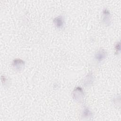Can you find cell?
<instances>
[{
    "label": "cell",
    "instance_id": "obj_1",
    "mask_svg": "<svg viewBox=\"0 0 121 121\" xmlns=\"http://www.w3.org/2000/svg\"><path fill=\"white\" fill-rule=\"evenodd\" d=\"M72 97L75 101L78 103H83L85 94L83 89L80 86H77L72 92Z\"/></svg>",
    "mask_w": 121,
    "mask_h": 121
},
{
    "label": "cell",
    "instance_id": "obj_2",
    "mask_svg": "<svg viewBox=\"0 0 121 121\" xmlns=\"http://www.w3.org/2000/svg\"><path fill=\"white\" fill-rule=\"evenodd\" d=\"M102 23L106 26H109L111 24V15L110 11L104 8L102 11L101 17Z\"/></svg>",
    "mask_w": 121,
    "mask_h": 121
},
{
    "label": "cell",
    "instance_id": "obj_3",
    "mask_svg": "<svg viewBox=\"0 0 121 121\" xmlns=\"http://www.w3.org/2000/svg\"><path fill=\"white\" fill-rule=\"evenodd\" d=\"M25 62L20 59H15L12 62V67L16 71H21L25 67Z\"/></svg>",
    "mask_w": 121,
    "mask_h": 121
},
{
    "label": "cell",
    "instance_id": "obj_4",
    "mask_svg": "<svg viewBox=\"0 0 121 121\" xmlns=\"http://www.w3.org/2000/svg\"><path fill=\"white\" fill-rule=\"evenodd\" d=\"M107 56V53L103 49H100L98 50L95 53L94 58L96 61L98 63L101 62L104 60Z\"/></svg>",
    "mask_w": 121,
    "mask_h": 121
},
{
    "label": "cell",
    "instance_id": "obj_5",
    "mask_svg": "<svg viewBox=\"0 0 121 121\" xmlns=\"http://www.w3.org/2000/svg\"><path fill=\"white\" fill-rule=\"evenodd\" d=\"M55 26L58 29H62L65 26V19L62 15H59L53 19Z\"/></svg>",
    "mask_w": 121,
    "mask_h": 121
},
{
    "label": "cell",
    "instance_id": "obj_6",
    "mask_svg": "<svg viewBox=\"0 0 121 121\" xmlns=\"http://www.w3.org/2000/svg\"><path fill=\"white\" fill-rule=\"evenodd\" d=\"M93 113L87 107H84L82 112V118L83 120H91L93 118Z\"/></svg>",
    "mask_w": 121,
    "mask_h": 121
},
{
    "label": "cell",
    "instance_id": "obj_7",
    "mask_svg": "<svg viewBox=\"0 0 121 121\" xmlns=\"http://www.w3.org/2000/svg\"><path fill=\"white\" fill-rule=\"evenodd\" d=\"M94 81V78L92 73H88L87 75L85 77L83 83L85 86H89L93 84Z\"/></svg>",
    "mask_w": 121,
    "mask_h": 121
},
{
    "label": "cell",
    "instance_id": "obj_8",
    "mask_svg": "<svg viewBox=\"0 0 121 121\" xmlns=\"http://www.w3.org/2000/svg\"><path fill=\"white\" fill-rule=\"evenodd\" d=\"M1 81L2 82V84H3L4 86L7 85L9 83V80L7 78V77L4 76H1Z\"/></svg>",
    "mask_w": 121,
    "mask_h": 121
},
{
    "label": "cell",
    "instance_id": "obj_9",
    "mask_svg": "<svg viewBox=\"0 0 121 121\" xmlns=\"http://www.w3.org/2000/svg\"><path fill=\"white\" fill-rule=\"evenodd\" d=\"M121 49V46H120V43L117 42L116 44L115 45V53L116 54L120 52Z\"/></svg>",
    "mask_w": 121,
    "mask_h": 121
}]
</instances>
